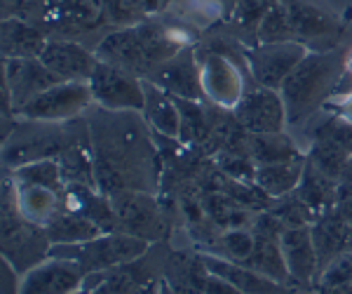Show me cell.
<instances>
[{
    "label": "cell",
    "mask_w": 352,
    "mask_h": 294,
    "mask_svg": "<svg viewBox=\"0 0 352 294\" xmlns=\"http://www.w3.org/2000/svg\"><path fill=\"white\" fill-rule=\"evenodd\" d=\"M85 120L92 137L96 189L101 193L111 198L122 191H160L162 156L144 113L109 111L94 104L85 113Z\"/></svg>",
    "instance_id": "6da1fadb"
},
{
    "label": "cell",
    "mask_w": 352,
    "mask_h": 294,
    "mask_svg": "<svg viewBox=\"0 0 352 294\" xmlns=\"http://www.w3.org/2000/svg\"><path fill=\"white\" fill-rule=\"evenodd\" d=\"M184 48H188L186 36L155 21H141L104 36L94 54L99 56V61L120 66L139 78H148L157 66L169 61Z\"/></svg>",
    "instance_id": "7a4b0ae2"
},
{
    "label": "cell",
    "mask_w": 352,
    "mask_h": 294,
    "mask_svg": "<svg viewBox=\"0 0 352 294\" xmlns=\"http://www.w3.org/2000/svg\"><path fill=\"white\" fill-rule=\"evenodd\" d=\"M348 50L336 48L327 52H308L280 87L287 106V127H303L336 94L345 76Z\"/></svg>",
    "instance_id": "3957f363"
},
{
    "label": "cell",
    "mask_w": 352,
    "mask_h": 294,
    "mask_svg": "<svg viewBox=\"0 0 352 294\" xmlns=\"http://www.w3.org/2000/svg\"><path fill=\"white\" fill-rule=\"evenodd\" d=\"M52 242L45 226L24 219L16 205V186L8 172L3 177V257L21 275L50 257Z\"/></svg>",
    "instance_id": "277c9868"
},
{
    "label": "cell",
    "mask_w": 352,
    "mask_h": 294,
    "mask_svg": "<svg viewBox=\"0 0 352 294\" xmlns=\"http://www.w3.org/2000/svg\"><path fill=\"white\" fill-rule=\"evenodd\" d=\"M169 252V240L155 242L134 262L85 275L82 287L96 294H157Z\"/></svg>",
    "instance_id": "5b68a950"
},
{
    "label": "cell",
    "mask_w": 352,
    "mask_h": 294,
    "mask_svg": "<svg viewBox=\"0 0 352 294\" xmlns=\"http://www.w3.org/2000/svg\"><path fill=\"white\" fill-rule=\"evenodd\" d=\"M151 250L148 240H141L129 233H101L92 240L76 242V245H52L50 257H64L76 262L85 271V275L96 273V271L116 269L120 264L134 262L141 254Z\"/></svg>",
    "instance_id": "8992f818"
},
{
    "label": "cell",
    "mask_w": 352,
    "mask_h": 294,
    "mask_svg": "<svg viewBox=\"0 0 352 294\" xmlns=\"http://www.w3.org/2000/svg\"><path fill=\"white\" fill-rule=\"evenodd\" d=\"M111 202L120 233L136 235L141 240H148L151 245L169 240L172 217H169L167 207L160 205L157 193H148V191H122V193L111 196Z\"/></svg>",
    "instance_id": "52a82bcc"
},
{
    "label": "cell",
    "mask_w": 352,
    "mask_h": 294,
    "mask_svg": "<svg viewBox=\"0 0 352 294\" xmlns=\"http://www.w3.org/2000/svg\"><path fill=\"white\" fill-rule=\"evenodd\" d=\"M64 146V123H43L16 118L3 139V167L16 169L28 162L59 158Z\"/></svg>",
    "instance_id": "ba28073f"
},
{
    "label": "cell",
    "mask_w": 352,
    "mask_h": 294,
    "mask_svg": "<svg viewBox=\"0 0 352 294\" xmlns=\"http://www.w3.org/2000/svg\"><path fill=\"white\" fill-rule=\"evenodd\" d=\"M94 106V94L85 81H61L28 101L16 116L26 120L43 123H68L82 118Z\"/></svg>",
    "instance_id": "9c48e42d"
},
{
    "label": "cell",
    "mask_w": 352,
    "mask_h": 294,
    "mask_svg": "<svg viewBox=\"0 0 352 294\" xmlns=\"http://www.w3.org/2000/svg\"><path fill=\"white\" fill-rule=\"evenodd\" d=\"M244 52V64L247 73L252 76L254 85L270 90H280L294 69L308 56L310 50L303 43H256L247 45Z\"/></svg>",
    "instance_id": "30bf717a"
},
{
    "label": "cell",
    "mask_w": 352,
    "mask_h": 294,
    "mask_svg": "<svg viewBox=\"0 0 352 294\" xmlns=\"http://www.w3.org/2000/svg\"><path fill=\"white\" fill-rule=\"evenodd\" d=\"M94 104L109 111H144V78L120 69V66L99 61L89 78Z\"/></svg>",
    "instance_id": "8fae6325"
},
{
    "label": "cell",
    "mask_w": 352,
    "mask_h": 294,
    "mask_svg": "<svg viewBox=\"0 0 352 294\" xmlns=\"http://www.w3.org/2000/svg\"><path fill=\"white\" fill-rule=\"evenodd\" d=\"M38 17V26L45 33L52 31L64 36H78L109 21L106 0H41Z\"/></svg>",
    "instance_id": "7c38bea8"
},
{
    "label": "cell",
    "mask_w": 352,
    "mask_h": 294,
    "mask_svg": "<svg viewBox=\"0 0 352 294\" xmlns=\"http://www.w3.org/2000/svg\"><path fill=\"white\" fill-rule=\"evenodd\" d=\"M282 3L287 5L292 17L296 43H303L310 52H327V50L340 48L338 43L343 36V24L331 12L308 0H282Z\"/></svg>",
    "instance_id": "4fadbf2b"
},
{
    "label": "cell",
    "mask_w": 352,
    "mask_h": 294,
    "mask_svg": "<svg viewBox=\"0 0 352 294\" xmlns=\"http://www.w3.org/2000/svg\"><path fill=\"white\" fill-rule=\"evenodd\" d=\"M232 113L249 134H275L287 127V106L280 90L252 85Z\"/></svg>",
    "instance_id": "5bb4252c"
},
{
    "label": "cell",
    "mask_w": 352,
    "mask_h": 294,
    "mask_svg": "<svg viewBox=\"0 0 352 294\" xmlns=\"http://www.w3.org/2000/svg\"><path fill=\"white\" fill-rule=\"evenodd\" d=\"M144 81H151L153 85L162 87L164 92H169L176 99H190V101H207L202 85V66L200 56L195 54V50L184 48L181 52H176L172 59L164 61L162 66H157Z\"/></svg>",
    "instance_id": "9a60e30c"
},
{
    "label": "cell",
    "mask_w": 352,
    "mask_h": 294,
    "mask_svg": "<svg viewBox=\"0 0 352 294\" xmlns=\"http://www.w3.org/2000/svg\"><path fill=\"white\" fill-rule=\"evenodd\" d=\"M202 85L207 101L223 109H235L247 92V81L242 78V66L235 64L228 54L209 52L200 56Z\"/></svg>",
    "instance_id": "2e32d148"
},
{
    "label": "cell",
    "mask_w": 352,
    "mask_h": 294,
    "mask_svg": "<svg viewBox=\"0 0 352 294\" xmlns=\"http://www.w3.org/2000/svg\"><path fill=\"white\" fill-rule=\"evenodd\" d=\"M280 245L289 275H292V285L300 292H315L317 278H320V259H317L310 226L285 229Z\"/></svg>",
    "instance_id": "e0dca14e"
},
{
    "label": "cell",
    "mask_w": 352,
    "mask_h": 294,
    "mask_svg": "<svg viewBox=\"0 0 352 294\" xmlns=\"http://www.w3.org/2000/svg\"><path fill=\"white\" fill-rule=\"evenodd\" d=\"M3 83L8 85L14 109L19 113V109H24L28 101H33L38 94L61 81L43 64L41 56H33V59L16 56V59H3Z\"/></svg>",
    "instance_id": "ac0fdd59"
},
{
    "label": "cell",
    "mask_w": 352,
    "mask_h": 294,
    "mask_svg": "<svg viewBox=\"0 0 352 294\" xmlns=\"http://www.w3.org/2000/svg\"><path fill=\"white\" fill-rule=\"evenodd\" d=\"M85 282V271L64 257H47L21 275L19 294H71Z\"/></svg>",
    "instance_id": "d6986e66"
},
{
    "label": "cell",
    "mask_w": 352,
    "mask_h": 294,
    "mask_svg": "<svg viewBox=\"0 0 352 294\" xmlns=\"http://www.w3.org/2000/svg\"><path fill=\"white\" fill-rule=\"evenodd\" d=\"M41 61L59 81H85L92 78L99 64V56L89 52L85 45L68 38H50L45 45Z\"/></svg>",
    "instance_id": "ffe728a7"
},
{
    "label": "cell",
    "mask_w": 352,
    "mask_h": 294,
    "mask_svg": "<svg viewBox=\"0 0 352 294\" xmlns=\"http://www.w3.org/2000/svg\"><path fill=\"white\" fill-rule=\"evenodd\" d=\"M212 271L207 269L200 250H172L164 264L162 280L174 294H204Z\"/></svg>",
    "instance_id": "44dd1931"
},
{
    "label": "cell",
    "mask_w": 352,
    "mask_h": 294,
    "mask_svg": "<svg viewBox=\"0 0 352 294\" xmlns=\"http://www.w3.org/2000/svg\"><path fill=\"white\" fill-rule=\"evenodd\" d=\"M202 259L212 273L230 280L242 294H296L298 292L296 287L277 282L268 278V275L258 273V271L242 266V264H235V262H228V259H221L217 254L202 252Z\"/></svg>",
    "instance_id": "7402d4cb"
},
{
    "label": "cell",
    "mask_w": 352,
    "mask_h": 294,
    "mask_svg": "<svg viewBox=\"0 0 352 294\" xmlns=\"http://www.w3.org/2000/svg\"><path fill=\"white\" fill-rule=\"evenodd\" d=\"M47 33L38 24L24 19V17H12V19H3V59H16V56H41L45 45H47Z\"/></svg>",
    "instance_id": "603a6c76"
},
{
    "label": "cell",
    "mask_w": 352,
    "mask_h": 294,
    "mask_svg": "<svg viewBox=\"0 0 352 294\" xmlns=\"http://www.w3.org/2000/svg\"><path fill=\"white\" fill-rule=\"evenodd\" d=\"M350 222L343 219L336 210H329L310 226L312 242H315L317 259H320V273L324 271L338 254L348 250L350 238Z\"/></svg>",
    "instance_id": "cb8c5ba5"
},
{
    "label": "cell",
    "mask_w": 352,
    "mask_h": 294,
    "mask_svg": "<svg viewBox=\"0 0 352 294\" xmlns=\"http://www.w3.org/2000/svg\"><path fill=\"white\" fill-rule=\"evenodd\" d=\"M144 118L151 125V129L155 134L162 137H174L179 139L181 134V111L176 99L169 92H164L162 87L153 85L151 81H144Z\"/></svg>",
    "instance_id": "d4e9b609"
},
{
    "label": "cell",
    "mask_w": 352,
    "mask_h": 294,
    "mask_svg": "<svg viewBox=\"0 0 352 294\" xmlns=\"http://www.w3.org/2000/svg\"><path fill=\"white\" fill-rule=\"evenodd\" d=\"M336 189H338L336 179L327 177V174L320 172L310 160H305L303 177H300L294 193H296L298 200L320 219L324 212L336 207Z\"/></svg>",
    "instance_id": "484cf974"
},
{
    "label": "cell",
    "mask_w": 352,
    "mask_h": 294,
    "mask_svg": "<svg viewBox=\"0 0 352 294\" xmlns=\"http://www.w3.org/2000/svg\"><path fill=\"white\" fill-rule=\"evenodd\" d=\"M16 205H19V212L24 214V219H28L31 224L47 226L54 219V214L64 207V202H61V193L54 189L16 186Z\"/></svg>",
    "instance_id": "4316f807"
},
{
    "label": "cell",
    "mask_w": 352,
    "mask_h": 294,
    "mask_svg": "<svg viewBox=\"0 0 352 294\" xmlns=\"http://www.w3.org/2000/svg\"><path fill=\"white\" fill-rule=\"evenodd\" d=\"M305 160H308V154L303 158H296V160L275 162V165H258L256 174H254V182L270 198H282L287 193H294L300 177H303Z\"/></svg>",
    "instance_id": "83f0119b"
},
{
    "label": "cell",
    "mask_w": 352,
    "mask_h": 294,
    "mask_svg": "<svg viewBox=\"0 0 352 294\" xmlns=\"http://www.w3.org/2000/svg\"><path fill=\"white\" fill-rule=\"evenodd\" d=\"M45 231H47L52 245H76V242L92 240L104 233L101 226H96L92 219L82 217V214L73 210H66V207H61L54 214V219L45 226Z\"/></svg>",
    "instance_id": "f1b7e54d"
},
{
    "label": "cell",
    "mask_w": 352,
    "mask_h": 294,
    "mask_svg": "<svg viewBox=\"0 0 352 294\" xmlns=\"http://www.w3.org/2000/svg\"><path fill=\"white\" fill-rule=\"evenodd\" d=\"M249 156L254 158V162L258 165H275V162H287L303 158L305 154L298 151V146L294 144V139L287 132H275V134H249L247 139Z\"/></svg>",
    "instance_id": "f546056e"
},
{
    "label": "cell",
    "mask_w": 352,
    "mask_h": 294,
    "mask_svg": "<svg viewBox=\"0 0 352 294\" xmlns=\"http://www.w3.org/2000/svg\"><path fill=\"white\" fill-rule=\"evenodd\" d=\"M254 238H256L254 252H252V257L247 259V264H242V266L258 271V273L268 275V278L277 282L292 285V275H289L285 254H282L280 238H268V235H256V233H254Z\"/></svg>",
    "instance_id": "4dcf8cb0"
},
{
    "label": "cell",
    "mask_w": 352,
    "mask_h": 294,
    "mask_svg": "<svg viewBox=\"0 0 352 294\" xmlns=\"http://www.w3.org/2000/svg\"><path fill=\"white\" fill-rule=\"evenodd\" d=\"M5 172L14 179L16 186H45V189H54L59 193L66 189L59 158H45V160L28 162L16 169H5Z\"/></svg>",
    "instance_id": "1f68e13d"
},
{
    "label": "cell",
    "mask_w": 352,
    "mask_h": 294,
    "mask_svg": "<svg viewBox=\"0 0 352 294\" xmlns=\"http://www.w3.org/2000/svg\"><path fill=\"white\" fill-rule=\"evenodd\" d=\"M169 0H106V17L116 26H134L153 14H160Z\"/></svg>",
    "instance_id": "d6a6232c"
},
{
    "label": "cell",
    "mask_w": 352,
    "mask_h": 294,
    "mask_svg": "<svg viewBox=\"0 0 352 294\" xmlns=\"http://www.w3.org/2000/svg\"><path fill=\"white\" fill-rule=\"evenodd\" d=\"M256 238H254V231L249 226L244 229H226L217 235V240L209 245V254H217L221 259H228L235 264H247V259L252 257ZM202 252V250H200Z\"/></svg>",
    "instance_id": "836d02e7"
},
{
    "label": "cell",
    "mask_w": 352,
    "mask_h": 294,
    "mask_svg": "<svg viewBox=\"0 0 352 294\" xmlns=\"http://www.w3.org/2000/svg\"><path fill=\"white\" fill-rule=\"evenodd\" d=\"M296 41L294 38V26L289 10L282 0H277L270 8V12L263 17L258 31H256V43H289Z\"/></svg>",
    "instance_id": "e575fe53"
},
{
    "label": "cell",
    "mask_w": 352,
    "mask_h": 294,
    "mask_svg": "<svg viewBox=\"0 0 352 294\" xmlns=\"http://www.w3.org/2000/svg\"><path fill=\"white\" fill-rule=\"evenodd\" d=\"M277 0H240L237 8L232 10L230 19L240 31L254 33V41H256V31L263 21V17L270 12V8L275 5Z\"/></svg>",
    "instance_id": "d590c367"
},
{
    "label": "cell",
    "mask_w": 352,
    "mask_h": 294,
    "mask_svg": "<svg viewBox=\"0 0 352 294\" xmlns=\"http://www.w3.org/2000/svg\"><path fill=\"white\" fill-rule=\"evenodd\" d=\"M270 212L277 214L287 229H292V226H312L317 222V217L298 200L296 193H287L282 198H275Z\"/></svg>",
    "instance_id": "8d00e7d4"
},
{
    "label": "cell",
    "mask_w": 352,
    "mask_h": 294,
    "mask_svg": "<svg viewBox=\"0 0 352 294\" xmlns=\"http://www.w3.org/2000/svg\"><path fill=\"white\" fill-rule=\"evenodd\" d=\"M350 280H352V252L345 250L320 273L317 285H315V292L333 290V287L345 285V282H350Z\"/></svg>",
    "instance_id": "74e56055"
},
{
    "label": "cell",
    "mask_w": 352,
    "mask_h": 294,
    "mask_svg": "<svg viewBox=\"0 0 352 294\" xmlns=\"http://www.w3.org/2000/svg\"><path fill=\"white\" fill-rule=\"evenodd\" d=\"M0 273H3L0 294H19V290H21V273L5 257H3V262H0Z\"/></svg>",
    "instance_id": "f35d334b"
},
{
    "label": "cell",
    "mask_w": 352,
    "mask_h": 294,
    "mask_svg": "<svg viewBox=\"0 0 352 294\" xmlns=\"http://www.w3.org/2000/svg\"><path fill=\"white\" fill-rule=\"evenodd\" d=\"M333 210L352 224V182H338L336 207H333Z\"/></svg>",
    "instance_id": "ab89813d"
},
{
    "label": "cell",
    "mask_w": 352,
    "mask_h": 294,
    "mask_svg": "<svg viewBox=\"0 0 352 294\" xmlns=\"http://www.w3.org/2000/svg\"><path fill=\"white\" fill-rule=\"evenodd\" d=\"M322 111L333 113V116H340V118H345V120L352 123V92L333 94V97L324 104V109H322Z\"/></svg>",
    "instance_id": "60d3db41"
},
{
    "label": "cell",
    "mask_w": 352,
    "mask_h": 294,
    "mask_svg": "<svg viewBox=\"0 0 352 294\" xmlns=\"http://www.w3.org/2000/svg\"><path fill=\"white\" fill-rule=\"evenodd\" d=\"M204 294H242V292L237 290L230 280H226V278H221V275L212 273V275H209V280H207V287H204Z\"/></svg>",
    "instance_id": "b9f144b4"
},
{
    "label": "cell",
    "mask_w": 352,
    "mask_h": 294,
    "mask_svg": "<svg viewBox=\"0 0 352 294\" xmlns=\"http://www.w3.org/2000/svg\"><path fill=\"white\" fill-rule=\"evenodd\" d=\"M26 10H28V0H0V14H3V19L24 17Z\"/></svg>",
    "instance_id": "7bdbcfd3"
},
{
    "label": "cell",
    "mask_w": 352,
    "mask_h": 294,
    "mask_svg": "<svg viewBox=\"0 0 352 294\" xmlns=\"http://www.w3.org/2000/svg\"><path fill=\"white\" fill-rule=\"evenodd\" d=\"M237 3L240 0H219V12L223 19H230V14H232V10L237 8Z\"/></svg>",
    "instance_id": "ee69618b"
},
{
    "label": "cell",
    "mask_w": 352,
    "mask_h": 294,
    "mask_svg": "<svg viewBox=\"0 0 352 294\" xmlns=\"http://www.w3.org/2000/svg\"><path fill=\"white\" fill-rule=\"evenodd\" d=\"M317 294H352V280L345 282V285L333 287V290H324V292H317Z\"/></svg>",
    "instance_id": "f6af8a7d"
},
{
    "label": "cell",
    "mask_w": 352,
    "mask_h": 294,
    "mask_svg": "<svg viewBox=\"0 0 352 294\" xmlns=\"http://www.w3.org/2000/svg\"><path fill=\"white\" fill-rule=\"evenodd\" d=\"M340 182H352V156L345 160V167L340 172Z\"/></svg>",
    "instance_id": "bcb514c9"
},
{
    "label": "cell",
    "mask_w": 352,
    "mask_h": 294,
    "mask_svg": "<svg viewBox=\"0 0 352 294\" xmlns=\"http://www.w3.org/2000/svg\"><path fill=\"white\" fill-rule=\"evenodd\" d=\"M345 73L352 76V48L348 50V59H345Z\"/></svg>",
    "instance_id": "7dc6e473"
},
{
    "label": "cell",
    "mask_w": 352,
    "mask_h": 294,
    "mask_svg": "<svg viewBox=\"0 0 352 294\" xmlns=\"http://www.w3.org/2000/svg\"><path fill=\"white\" fill-rule=\"evenodd\" d=\"M157 294H174L172 290H169V287H167V282H160V290H157Z\"/></svg>",
    "instance_id": "c3c4849f"
},
{
    "label": "cell",
    "mask_w": 352,
    "mask_h": 294,
    "mask_svg": "<svg viewBox=\"0 0 352 294\" xmlns=\"http://www.w3.org/2000/svg\"><path fill=\"white\" fill-rule=\"evenodd\" d=\"M71 294H96V292H89V290H85V287H80L78 292H71Z\"/></svg>",
    "instance_id": "681fc988"
},
{
    "label": "cell",
    "mask_w": 352,
    "mask_h": 294,
    "mask_svg": "<svg viewBox=\"0 0 352 294\" xmlns=\"http://www.w3.org/2000/svg\"><path fill=\"white\" fill-rule=\"evenodd\" d=\"M348 250L352 252V226H350V238H348Z\"/></svg>",
    "instance_id": "f907efd6"
},
{
    "label": "cell",
    "mask_w": 352,
    "mask_h": 294,
    "mask_svg": "<svg viewBox=\"0 0 352 294\" xmlns=\"http://www.w3.org/2000/svg\"><path fill=\"white\" fill-rule=\"evenodd\" d=\"M200 3H217L219 5V0H200Z\"/></svg>",
    "instance_id": "816d5d0a"
}]
</instances>
